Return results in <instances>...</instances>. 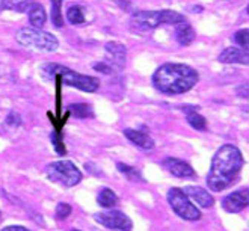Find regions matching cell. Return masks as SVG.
I'll return each mask as SVG.
<instances>
[{
  "mask_svg": "<svg viewBox=\"0 0 249 231\" xmlns=\"http://www.w3.org/2000/svg\"><path fill=\"white\" fill-rule=\"evenodd\" d=\"M243 165V154L236 145H232V143L222 145L212 159V166L207 176V184L210 191L222 192L230 187L240 174Z\"/></svg>",
  "mask_w": 249,
  "mask_h": 231,
  "instance_id": "1",
  "label": "cell"
},
{
  "mask_svg": "<svg viewBox=\"0 0 249 231\" xmlns=\"http://www.w3.org/2000/svg\"><path fill=\"white\" fill-rule=\"evenodd\" d=\"M199 74L195 68L187 64L168 62L160 65L153 74V85L156 89L168 94L178 95L190 91L198 83Z\"/></svg>",
  "mask_w": 249,
  "mask_h": 231,
  "instance_id": "2",
  "label": "cell"
},
{
  "mask_svg": "<svg viewBox=\"0 0 249 231\" xmlns=\"http://www.w3.org/2000/svg\"><path fill=\"white\" fill-rule=\"evenodd\" d=\"M186 17L183 14L171 9H162V11H136L131 14L130 18V27L138 32H150L154 31L162 24H171L174 26L184 20Z\"/></svg>",
  "mask_w": 249,
  "mask_h": 231,
  "instance_id": "3",
  "label": "cell"
},
{
  "mask_svg": "<svg viewBox=\"0 0 249 231\" xmlns=\"http://www.w3.org/2000/svg\"><path fill=\"white\" fill-rule=\"evenodd\" d=\"M44 74L52 73L53 77H57V80L64 82V85L71 86V88L80 89L83 92H95L100 88V80L94 76L80 74L74 70H70L67 67L57 65V64H49L42 68Z\"/></svg>",
  "mask_w": 249,
  "mask_h": 231,
  "instance_id": "4",
  "label": "cell"
},
{
  "mask_svg": "<svg viewBox=\"0 0 249 231\" xmlns=\"http://www.w3.org/2000/svg\"><path fill=\"white\" fill-rule=\"evenodd\" d=\"M16 41L23 47L46 53H53L59 49V41L53 34L35 27H21L16 34Z\"/></svg>",
  "mask_w": 249,
  "mask_h": 231,
  "instance_id": "5",
  "label": "cell"
},
{
  "mask_svg": "<svg viewBox=\"0 0 249 231\" xmlns=\"http://www.w3.org/2000/svg\"><path fill=\"white\" fill-rule=\"evenodd\" d=\"M47 177L64 187H72L82 181L80 169L71 160H56L50 163L46 169Z\"/></svg>",
  "mask_w": 249,
  "mask_h": 231,
  "instance_id": "6",
  "label": "cell"
},
{
  "mask_svg": "<svg viewBox=\"0 0 249 231\" xmlns=\"http://www.w3.org/2000/svg\"><path fill=\"white\" fill-rule=\"evenodd\" d=\"M168 203L172 207V210L177 213L184 221H198L201 219L199 209L190 201L184 192L178 187H172L168 192Z\"/></svg>",
  "mask_w": 249,
  "mask_h": 231,
  "instance_id": "7",
  "label": "cell"
},
{
  "mask_svg": "<svg viewBox=\"0 0 249 231\" xmlns=\"http://www.w3.org/2000/svg\"><path fill=\"white\" fill-rule=\"evenodd\" d=\"M94 218L98 224H101L109 230H113V231H131L133 230V222H131V219L125 213H123L120 210L109 209L107 212L97 213Z\"/></svg>",
  "mask_w": 249,
  "mask_h": 231,
  "instance_id": "8",
  "label": "cell"
},
{
  "mask_svg": "<svg viewBox=\"0 0 249 231\" xmlns=\"http://www.w3.org/2000/svg\"><path fill=\"white\" fill-rule=\"evenodd\" d=\"M162 166L177 178H194L196 177L195 169L190 166L187 162L181 160V159L175 157H166L162 160Z\"/></svg>",
  "mask_w": 249,
  "mask_h": 231,
  "instance_id": "9",
  "label": "cell"
},
{
  "mask_svg": "<svg viewBox=\"0 0 249 231\" xmlns=\"http://www.w3.org/2000/svg\"><path fill=\"white\" fill-rule=\"evenodd\" d=\"M106 53V64H109L112 68H123L125 65L127 59V50L125 46L118 41H109L105 46Z\"/></svg>",
  "mask_w": 249,
  "mask_h": 231,
  "instance_id": "10",
  "label": "cell"
},
{
  "mask_svg": "<svg viewBox=\"0 0 249 231\" xmlns=\"http://www.w3.org/2000/svg\"><path fill=\"white\" fill-rule=\"evenodd\" d=\"M248 204H249V191H248V187L232 192V194L227 195L222 199V207L228 213H239L243 209H246Z\"/></svg>",
  "mask_w": 249,
  "mask_h": 231,
  "instance_id": "11",
  "label": "cell"
},
{
  "mask_svg": "<svg viewBox=\"0 0 249 231\" xmlns=\"http://www.w3.org/2000/svg\"><path fill=\"white\" fill-rule=\"evenodd\" d=\"M184 195L192 201L194 204H198L202 209H210L214 204V198L209 191H206L204 187L199 186H186L184 189H181Z\"/></svg>",
  "mask_w": 249,
  "mask_h": 231,
  "instance_id": "12",
  "label": "cell"
},
{
  "mask_svg": "<svg viewBox=\"0 0 249 231\" xmlns=\"http://www.w3.org/2000/svg\"><path fill=\"white\" fill-rule=\"evenodd\" d=\"M124 135L125 138L131 142L135 143V145L141 150H145V151H150L154 148V139L148 135V132H145V130H135V128H125L124 130Z\"/></svg>",
  "mask_w": 249,
  "mask_h": 231,
  "instance_id": "13",
  "label": "cell"
},
{
  "mask_svg": "<svg viewBox=\"0 0 249 231\" xmlns=\"http://www.w3.org/2000/svg\"><path fill=\"white\" fill-rule=\"evenodd\" d=\"M219 62L222 64H249V54L248 50H243L240 47H227L221 54H219Z\"/></svg>",
  "mask_w": 249,
  "mask_h": 231,
  "instance_id": "14",
  "label": "cell"
},
{
  "mask_svg": "<svg viewBox=\"0 0 249 231\" xmlns=\"http://www.w3.org/2000/svg\"><path fill=\"white\" fill-rule=\"evenodd\" d=\"M172 27H174V32H175V39H177V42L181 46H189L196 36L192 24H190L186 18L178 21V23H175Z\"/></svg>",
  "mask_w": 249,
  "mask_h": 231,
  "instance_id": "15",
  "label": "cell"
},
{
  "mask_svg": "<svg viewBox=\"0 0 249 231\" xmlns=\"http://www.w3.org/2000/svg\"><path fill=\"white\" fill-rule=\"evenodd\" d=\"M27 17H29V23H31V27L35 29H42V26L47 21V12L44 9L42 5L35 3L31 9L27 11Z\"/></svg>",
  "mask_w": 249,
  "mask_h": 231,
  "instance_id": "16",
  "label": "cell"
},
{
  "mask_svg": "<svg viewBox=\"0 0 249 231\" xmlns=\"http://www.w3.org/2000/svg\"><path fill=\"white\" fill-rule=\"evenodd\" d=\"M97 203L100 207H103V209H113L116 204H118V196H116V194L112 189L105 187V189H101L98 192Z\"/></svg>",
  "mask_w": 249,
  "mask_h": 231,
  "instance_id": "17",
  "label": "cell"
},
{
  "mask_svg": "<svg viewBox=\"0 0 249 231\" xmlns=\"http://www.w3.org/2000/svg\"><path fill=\"white\" fill-rule=\"evenodd\" d=\"M183 110L186 112L187 123L195 130H206L207 128V121L201 113H198V107H186Z\"/></svg>",
  "mask_w": 249,
  "mask_h": 231,
  "instance_id": "18",
  "label": "cell"
},
{
  "mask_svg": "<svg viewBox=\"0 0 249 231\" xmlns=\"http://www.w3.org/2000/svg\"><path fill=\"white\" fill-rule=\"evenodd\" d=\"M36 2L35 0H6L5 11H14V12H27Z\"/></svg>",
  "mask_w": 249,
  "mask_h": 231,
  "instance_id": "19",
  "label": "cell"
},
{
  "mask_svg": "<svg viewBox=\"0 0 249 231\" xmlns=\"http://www.w3.org/2000/svg\"><path fill=\"white\" fill-rule=\"evenodd\" d=\"M67 20L71 23V24H83L86 21V17H85V11L82 6L79 5H72L67 9Z\"/></svg>",
  "mask_w": 249,
  "mask_h": 231,
  "instance_id": "20",
  "label": "cell"
},
{
  "mask_svg": "<svg viewBox=\"0 0 249 231\" xmlns=\"http://www.w3.org/2000/svg\"><path fill=\"white\" fill-rule=\"evenodd\" d=\"M116 168H118V171L121 172V174H124L130 181H143V177H142L141 171L138 168L128 166L125 163H118Z\"/></svg>",
  "mask_w": 249,
  "mask_h": 231,
  "instance_id": "21",
  "label": "cell"
},
{
  "mask_svg": "<svg viewBox=\"0 0 249 231\" xmlns=\"http://www.w3.org/2000/svg\"><path fill=\"white\" fill-rule=\"evenodd\" d=\"M68 112H71L76 118H88L92 117V107L86 103H76V105H70Z\"/></svg>",
  "mask_w": 249,
  "mask_h": 231,
  "instance_id": "22",
  "label": "cell"
},
{
  "mask_svg": "<svg viewBox=\"0 0 249 231\" xmlns=\"http://www.w3.org/2000/svg\"><path fill=\"white\" fill-rule=\"evenodd\" d=\"M52 2V21L56 27L64 26V16H62V2L64 0H50Z\"/></svg>",
  "mask_w": 249,
  "mask_h": 231,
  "instance_id": "23",
  "label": "cell"
},
{
  "mask_svg": "<svg viewBox=\"0 0 249 231\" xmlns=\"http://www.w3.org/2000/svg\"><path fill=\"white\" fill-rule=\"evenodd\" d=\"M234 41H236V44L240 49L248 50L249 49V31L248 29H240V31L234 34Z\"/></svg>",
  "mask_w": 249,
  "mask_h": 231,
  "instance_id": "24",
  "label": "cell"
},
{
  "mask_svg": "<svg viewBox=\"0 0 249 231\" xmlns=\"http://www.w3.org/2000/svg\"><path fill=\"white\" fill-rule=\"evenodd\" d=\"M71 212H72V209H71L70 204H67V203H59V204L56 206V210H54V218H56L57 221H64V219H67L68 216L71 214Z\"/></svg>",
  "mask_w": 249,
  "mask_h": 231,
  "instance_id": "25",
  "label": "cell"
},
{
  "mask_svg": "<svg viewBox=\"0 0 249 231\" xmlns=\"http://www.w3.org/2000/svg\"><path fill=\"white\" fill-rule=\"evenodd\" d=\"M52 142L54 143V148H56V151L59 153V154H65L67 151H65V147H64V143H62V141H61V136H57L56 133H52Z\"/></svg>",
  "mask_w": 249,
  "mask_h": 231,
  "instance_id": "26",
  "label": "cell"
},
{
  "mask_svg": "<svg viewBox=\"0 0 249 231\" xmlns=\"http://www.w3.org/2000/svg\"><path fill=\"white\" fill-rule=\"evenodd\" d=\"M6 124H9V125H14V127L20 125V124H21V118H20V115H18V113H16V112H11V113L8 115V118H6Z\"/></svg>",
  "mask_w": 249,
  "mask_h": 231,
  "instance_id": "27",
  "label": "cell"
},
{
  "mask_svg": "<svg viewBox=\"0 0 249 231\" xmlns=\"http://www.w3.org/2000/svg\"><path fill=\"white\" fill-rule=\"evenodd\" d=\"M95 71H100V73H105V74H110L112 73V67L106 62H98V64H94L92 65Z\"/></svg>",
  "mask_w": 249,
  "mask_h": 231,
  "instance_id": "28",
  "label": "cell"
},
{
  "mask_svg": "<svg viewBox=\"0 0 249 231\" xmlns=\"http://www.w3.org/2000/svg\"><path fill=\"white\" fill-rule=\"evenodd\" d=\"M237 94L242 98H248V85H240L239 88H237Z\"/></svg>",
  "mask_w": 249,
  "mask_h": 231,
  "instance_id": "29",
  "label": "cell"
},
{
  "mask_svg": "<svg viewBox=\"0 0 249 231\" xmlns=\"http://www.w3.org/2000/svg\"><path fill=\"white\" fill-rule=\"evenodd\" d=\"M3 231H31V230H27L21 225H11V227L3 228Z\"/></svg>",
  "mask_w": 249,
  "mask_h": 231,
  "instance_id": "30",
  "label": "cell"
},
{
  "mask_svg": "<svg viewBox=\"0 0 249 231\" xmlns=\"http://www.w3.org/2000/svg\"><path fill=\"white\" fill-rule=\"evenodd\" d=\"M5 3L6 0H0V11H5Z\"/></svg>",
  "mask_w": 249,
  "mask_h": 231,
  "instance_id": "31",
  "label": "cell"
},
{
  "mask_svg": "<svg viewBox=\"0 0 249 231\" xmlns=\"http://www.w3.org/2000/svg\"><path fill=\"white\" fill-rule=\"evenodd\" d=\"M71 231H80V230H76V228H74V230H71Z\"/></svg>",
  "mask_w": 249,
  "mask_h": 231,
  "instance_id": "32",
  "label": "cell"
}]
</instances>
